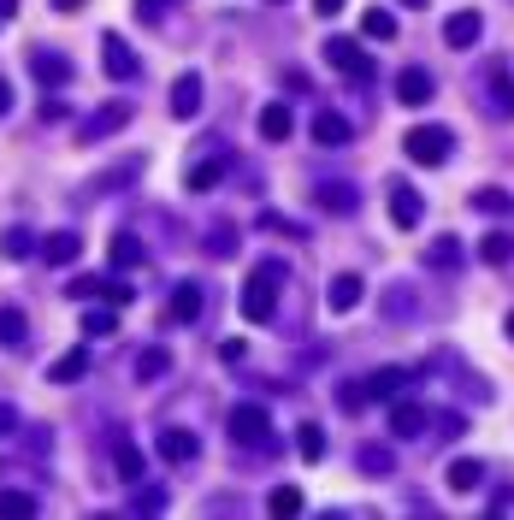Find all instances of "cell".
<instances>
[{"mask_svg": "<svg viewBox=\"0 0 514 520\" xmlns=\"http://www.w3.org/2000/svg\"><path fill=\"white\" fill-rule=\"evenodd\" d=\"M284 278H290V266H284V260H272V255L255 260V272H249V284H243V320H249V325H266V320H272Z\"/></svg>", "mask_w": 514, "mask_h": 520, "instance_id": "cell-1", "label": "cell"}, {"mask_svg": "<svg viewBox=\"0 0 514 520\" xmlns=\"http://www.w3.org/2000/svg\"><path fill=\"white\" fill-rule=\"evenodd\" d=\"M450 148H455V136L444 125H420V130H408V136H402V154H408L414 166H444V160H450Z\"/></svg>", "mask_w": 514, "mask_h": 520, "instance_id": "cell-2", "label": "cell"}, {"mask_svg": "<svg viewBox=\"0 0 514 520\" xmlns=\"http://www.w3.org/2000/svg\"><path fill=\"white\" fill-rule=\"evenodd\" d=\"M225 426H231V438H237L243 450L272 444V420H266V408H260V402H237V408L225 414Z\"/></svg>", "mask_w": 514, "mask_h": 520, "instance_id": "cell-3", "label": "cell"}, {"mask_svg": "<svg viewBox=\"0 0 514 520\" xmlns=\"http://www.w3.org/2000/svg\"><path fill=\"white\" fill-rule=\"evenodd\" d=\"M125 125H130V101H101V107L77 125V142H83V148H95V142H107L113 130H125Z\"/></svg>", "mask_w": 514, "mask_h": 520, "instance_id": "cell-4", "label": "cell"}, {"mask_svg": "<svg viewBox=\"0 0 514 520\" xmlns=\"http://www.w3.org/2000/svg\"><path fill=\"white\" fill-rule=\"evenodd\" d=\"M320 54H325V65H337L343 77H355V83L367 77V83H373V54H361V42H349V36H331Z\"/></svg>", "mask_w": 514, "mask_h": 520, "instance_id": "cell-5", "label": "cell"}, {"mask_svg": "<svg viewBox=\"0 0 514 520\" xmlns=\"http://www.w3.org/2000/svg\"><path fill=\"white\" fill-rule=\"evenodd\" d=\"M101 71H107L113 83H136V71H142L136 54H130V42L119 36V30H107V36H101Z\"/></svg>", "mask_w": 514, "mask_h": 520, "instance_id": "cell-6", "label": "cell"}, {"mask_svg": "<svg viewBox=\"0 0 514 520\" xmlns=\"http://www.w3.org/2000/svg\"><path fill=\"white\" fill-rule=\"evenodd\" d=\"M30 77H36V83H48V89H60V83L77 77V65L65 60L60 48H30Z\"/></svg>", "mask_w": 514, "mask_h": 520, "instance_id": "cell-7", "label": "cell"}, {"mask_svg": "<svg viewBox=\"0 0 514 520\" xmlns=\"http://www.w3.org/2000/svg\"><path fill=\"white\" fill-rule=\"evenodd\" d=\"M172 119L184 125V119H195L201 113V71H178V83H172Z\"/></svg>", "mask_w": 514, "mask_h": 520, "instance_id": "cell-8", "label": "cell"}, {"mask_svg": "<svg viewBox=\"0 0 514 520\" xmlns=\"http://www.w3.org/2000/svg\"><path fill=\"white\" fill-rule=\"evenodd\" d=\"M390 219H396V231H414V225L426 219V201H420V190L390 184Z\"/></svg>", "mask_w": 514, "mask_h": 520, "instance_id": "cell-9", "label": "cell"}, {"mask_svg": "<svg viewBox=\"0 0 514 520\" xmlns=\"http://www.w3.org/2000/svg\"><path fill=\"white\" fill-rule=\"evenodd\" d=\"M396 101H402V107H426V101H432V71H420V65L396 71Z\"/></svg>", "mask_w": 514, "mask_h": 520, "instance_id": "cell-10", "label": "cell"}, {"mask_svg": "<svg viewBox=\"0 0 514 520\" xmlns=\"http://www.w3.org/2000/svg\"><path fill=\"white\" fill-rule=\"evenodd\" d=\"M349 136H355V125H349L337 107H320V113H314V142H320V148H343Z\"/></svg>", "mask_w": 514, "mask_h": 520, "instance_id": "cell-11", "label": "cell"}, {"mask_svg": "<svg viewBox=\"0 0 514 520\" xmlns=\"http://www.w3.org/2000/svg\"><path fill=\"white\" fill-rule=\"evenodd\" d=\"M361 296H367V284H361L355 272H337V278L325 284V302H331L337 314H349V308H361Z\"/></svg>", "mask_w": 514, "mask_h": 520, "instance_id": "cell-12", "label": "cell"}, {"mask_svg": "<svg viewBox=\"0 0 514 520\" xmlns=\"http://www.w3.org/2000/svg\"><path fill=\"white\" fill-rule=\"evenodd\" d=\"M314 201H320L325 213H337V219L361 207V195H355V184H343V178H331V184H320V190H314Z\"/></svg>", "mask_w": 514, "mask_h": 520, "instance_id": "cell-13", "label": "cell"}, {"mask_svg": "<svg viewBox=\"0 0 514 520\" xmlns=\"http://www.w3.org/2000/svg\"><path fill=\"white\" fill-rule=\"evenodd\" d=\"M195 450H201V444H195V432H184V426H166V432H160V455H166L172 467H178V461H195Z\"/></svg>", "mask_w": 514, "mask_h": 520, "instance_id": "cell-14", "label": "cell"}, {"mask_svg": "<svg viewBox=\"0 0 514 520\" xmlns=\"http://www.w3.org/2000/svg\"><path fill=\"white\" fill-rule=\"evenodd\" d=\"M479 30H485V18H479V12H455L450 24H444V42H450V48H473V42H479Z\"/></svg>", "mask_w": 514, "mask_h": 520, "instance_id": "cell-15", "label": "cell"}, {"mask_svg": "<svg viewBox=\"0 0 514 520\" xmlns=\"http://www.w3.org/2000/svg\"><path fill=\"white\" fill-rule=\"evenodd\" d=\"M83 373H89V349H83V343H77V349H65L60 361L48 367V379H54V385H77Z\"/></svg>", "mask_w": 514, "mask_h": 520, "instance_id": "cell-16", "label": "cell"}, {"mask_svg": "<svg viewBox=\"0 0 514 520\" xmlns=\"http://www.w3.org/2000/svg\"><path fill=\"white\" fill-rule=\"evenodd\" d=\"M77 255H83V237H77V231H54V237H42V260H54V266H71Z\"/></svg>", "mask_w": 514, "mask_h": 520, "instance_id": "cell-17", "label": "cell"}, {"mask_svg": "<svg viewBox=\"0 0 514 520\" xmlns=\"http://www.w3.org/2000/svg\"><path fill=\"white\" fill-rule=\"evenodd\" d=\"M390 432H396V438H420V432H426V408H420V402H396V408H390Z\"/></svg>", "mask_w": 514, "mask_h": 520, "instance_id": "cell-18", "label": "cell"}, {"mask_svg": "<svg viewBox=\"0 0 514 520\" xmlns=\"http://www.w3.org/2000/svg\"><path fill=\"white\" fill-rule=\"evenodd\" d=\"M426 266L432 272H455L461 266V237H432L426 243Z\"/></svg>", "mask_w": 514, "mask_h": 520, "instance_id": "cell-19", "label": "cell"}, {"mask_svg": "<svg viewBox=\"0 0 514 520\" xmlns=\"http://www.w3.org/2000/svg\"><path fill=\"white\" fill-rule=\"evenodd\" d=\"M260 136H266V142H284V136H290V125H296V119H290V107H284V101H272V107H260Z\"/></svg>", "mask_w": 514, "mask_h": 520, "instance_id": "cell-20", "label": "cell"}, {"mask_svg": "<svg viewBox=\"0 0 514 520\" xmlns=\"http://www.w3.org/2000/svg\"><path fill=\"white\" fill-rule=\"evenodd\" d=\"M113 467H119L125 485H142V467H148V461H142V450H136L130 438H119V444H113Z\"/></svg>", "mask_w": 514, "mask_h": 520, "instance_id": "cell-21", "label": "cell"}, {"mask_svg": "<svg viewBox=\"0 0 514 520\" xmlns=\"http://www.w3.org/2000/svg\"><path fill=\"white\" fill-rule=\"evenodd\" d=\"M402 385H414V373H408V367H379V373L367 379V390H373V402H385V396H396Z\"/></svg>", "mask_w": 514, "mask_h": 520, "instance_id": "cell-22", "label": "cell"}, {"mask_svg": "<svg viewBox=\"0 0 514 520\" xmlns=\"http://www.w3.org/2000/svg\"><path fill=\"white\" fill-rule=\"evenodd\" d=\"M225 166H231V154L219 148L213 160H201V166H195V172H190V190H195V195H201V190H213V184L225 178Z\"/></svg>", "mask_w": 514, "mask_h": 520, "instance_id": "cell-23", "label": "cell"}, {"mask_svg": "<svg viewBox=\"0 0 514 520\" xmlns=\"http://www.w3.org/2000/svg\"><path fill=\"white\" fill-rule=\"evenodd\" d=\"M0 255L6 260H30L36 255V237H30L24 225H6V231H0Z\"/></svg>", "mask_w": 514, "mask_h": 520, "instance_id": "cell-24", "label": "cell"}, {"mask_svg": "<svg viewBox=\"0 0 514 520\" xmlns=\"http://www.w3.org/2000/svg\"><path fill=\"white\" fill-rule=\"evenodd\" d=\"M479 479H485L479 461H450V473H444V485H450L455 497H461V491H479Z\"/></svg>", "mask_w": 514, "mask_h": 520, "instance_id": "cell-25", "label": "cell"}, {"mask_svg": "<svg viewBox=\"0 0 514 520\" xmlns=\"http://www.w3.org/2000/svg\"><path fill=\"white\" fill-rule=\"evenodd\" d=\"M166 367H172V355L154 343V349H142V361H136V379H142V385H160V379H166Z\"/></svg>", "mask_w": 514, "mask_h": 520, "instance_id": "cell-26", "label": "cell"}, {"mask_svg": "<svg viewBox=\"0 0 514 520\" xmlns=\"http://www.w3.org/2000/svg\"><path fill=\"white\" fill-rule=\"evenodd\" d=\"M195 314H201V284H178V290H172V320L190 325Z\"/></svg>", "mask_w": 514, "mask_h": 520, "instance_id": "cell-27", "label": "cell"}, {"mask_svg": "<svg viewBox=\"0 0 514 520\" xmlns=\"http://www.w3.org/2000/svg\"><path fill=\"white\" fill-rule=\"evenodd\" d=\"M325 450H331V444H325V432L314 426V420L296 426V455H302V461H325Z\"/></svg>", "mask_w": 514, "mask_h": 520, "instance_id": "cell-28", "label": "cell"}, {"mask_svg": "<svg viewBox=\"0 0 514 520\" xmlns=\"http://www.w3.org/2000/svg\"><path fill=\"white\" fill-rule=\"evenodd\" d=\"M142 255H148V249H142L136 231H119V237H113V266H119V272H125V266H142Z\"/></svg>", "mask_w": 514, "mask_h": 520, "instance_id": "cell-29", "label": "cell"}, {"mask_svg": "<svg viewBox=\"0 0 514 520\" xmlns=\"http://www.w3.org/2000/svg\"><path fill=\"white\" fill-rule=\"evenodd\" d=\"M30 337V320H24V308H0V343L6 349H18Z\"/></svg>", "mask_w": 514, "mask_h": 520, "instance_id": "cell-30", "label": "cell"}, {"mask_svg": "<svg viewBox=\"0 0 514 520\" xmlns=\"http://www.w3.org/2000/svg\"><path fill=\"white\" fill-rule=\"evenodd\" d=\"M509 255H514L509 231H491V237H479V260H485V266H509Z\"/></svg>", "mask_w": 514, "mask_h": 520, "instance_id": "cell-31", "label": "cell"}, {"mask_svg": "<svg viewBox=\"0 0 514 520\" xmlns=\"http://www.w3.org/2000/svg\"><path fill=\"white\" fill-rule=\"evenodd\" d=\"M491 113H509L514 119V77L503 71V65L491 71Z\"/></svg>", "mask_w": 514, "mask_h": 520, "instance_id": "cell-32", "label": "cell"}, {"mask_svg": "<svg viewBox=\"0 0 514 520\" xmlns=\"http://www.w3.org/2000/svg\"><path fill=\"white\" fill-rule=\"evenodd\" d=\"M0 515H12V520H30V515H42V503H36L30 491H0Z\"/></svg>", "mask_w": 514, "mask_h": 520, "instance_id": "cell-33", "label": "cell"}, {"mask_svg": "<svg viewBox=\"0 0 514 520\" xmlns=\"http://www.w3.org/2000/svg\"><path fill=\"white\" fill-rule=\"evenodd\" d=\"M361 36H373V42H390V36H396V18H390L385 6H367V18H361Z\"/></svg>", "mask_w": 514, "mask_h": 520, "instance_id": "cell-34", "label": "cell"}, {"mask_svg": "<svg viewBox=\"0 0 514 520\" xmlns=\"http://www.w3.org/2000/svg\"><path fill=\"white\" fill-rule=\"evenodd\" d=\"M160 509H166V485H142L130 497V515H160Z\"/></svg>", "mask_w": 514, "mask_h": 520, "instance_id": "cell-35", "label": "cell"}, {"mask_svg": "<svg viewBox=\"0 0 514 520\" xmlns=\"http://www.w3.org/2000/svg\"><path fill=\"white\" fill-rule=\"evenodd\" d=\"M255 225H260V231H278V237H296V243L308 237V231H302L296 219H284V213H272V207H260V219H255Z\"/></svg>", "mask_w": 514, "mask_h": 520, "instance_id": "cell-36", "label": "cell"}, {"mask_svg": "<svg viewBox=\"0 0 514 520\" xmlns=\"http://www.w3.org/2000/svg\"><path fill=\"white\" fill-rule=\"evenodd\" d=\"M473 207H479V213H514V195L497 190V184H485V190L473 195Z\"/></svg>", "mask_w": 514, "mask_h": 520, "instance_id": "cell-37", "label": "cell"}, {"mask_svg": "<svg viewBox=\"0 0 514 520\" xmlns=\"http://www.w3.org/2000/svg\"><path fill=\"white\" fill-rule=\"evenodd\" d=\"M355 461H361V473H390V467H396V455H390L385 444H361Z\"/></svg>", "mask_w": 514, "mask_h": 520, "instance_id": "cell-38", "label": "cell"}, {"mask_svg": "<svg viewBox=\"0 0 514 520\" xmlns=\"http://www.w3.org/2000/svg\"><path fill=\"white\" fill-rule=\"evenodd\" d=\"M207 255L231 260V255H237V231H231V225H213V231H207Z\"/></svg>", "mask_w": 514, "mask_h": 520, "instance_id": "cell-39", "label": "cell"}, {"mask_svg": "<svg viewBox=\"0 0 514 520\" xmlns=\"http://www.w3.org/2000/svg\"><path fill=\"white\" fill-rule=\"evenodd\" d=\"M266 509H272V515H302V491H296V485H278V491L266 497Z\"/></svg>", "mask_w": 514, "mask_h": 520, "instance_id": "cell-40", "label": "cell"}, {"mask_svg": "<svg viewBox=\"0 0 514 520\" xmlns=\"http://www.w3.org/2000/svg\"><path fill=\"white\" fill-rule=\"evenodd\" d=\"M337 402H343V408H349V414H361V408H367V402H373V390H367V379H349V385L337 390Z\"/></svg>", "mask_w": 514, "mask_h": 520, "instance_id": "cell-41", "label": "cell"}, {"mask_svg": "<svg viewBox=\"0 0 514 520\" xmlns=\"http://www.w3.org/2000/svg\"><path fill=\"white\" fill-rule=\"evenodd\" d=\"M83 331H89V337H113V331H119L113 308H89V314H83Z\"/></svg>", "mask_w": 514, "mask_h": 520, "instance_id": "cell-42", "label": "cell"}, {"mask_svg": "<svg viewBox=\"0 0 514 520\" xmlns=\"http://www.w3.org/2000/svg\"><path fill=\"white\" fill-rule=\"evenodd\" d=\"M385 314H390V320H408V314H414V302H408V284H390V290H385Z\"/></svg>", "mask_w": 514, "mask_h": 520, "instance_id": "cell-43", "label": "cell"}, {"mask_svg": "<svg viewBox=\"0 0 514 520\" xmlns=\"http://www.w3.org/2000/svg\"><path fill=\"white\" fill-rule=\"evenodd\" d=\"M101 290H107L101 278H71V284H65V296H71V302H95Z\"/></svg>", "mask_w": 514, "mask_h": 520, "instance_id": "cell-44", "label": "cell"}, {"mask_svg": "<svg viewBox=\"0 0 514 520\" xmlns=\"http://www.w3.org/2000/svg\"><path fill=\"white\" fill-rule=\"evenodd\" d=\"M12 432H18V408H12V402H0V444H6Z\"/></svg>", "mask_w": 514, "mask_h": 520, "instance_id": "cell-45", "label": "cell"}, {"mask_svg": "<svg viewBox=\"0 0 514 520\" xmlns=\"http://www.w3.org/2000/svg\"><path fill=\"white\" fill-rule=\"evenodd\" d=\"M172 0H136V12H142V24H160V12H166Z\"/></svg>", "mask_w": 514, "mask_h": 520, "instance_id": "cell-46", "label": "cell"}, {"mask_svg": "<svg viewBox=\"0 0 514 520\" xmlns=\"http://www.w3.org/2000/svg\"><path fill=\"white\" fill-rule=\"evenodd\" d=\"M101 296H107V302H113V308H125V302H136V290H130V284H107V290H101Z\"/></svg>", "mask_w": 514, "mask_h": 520, "instance_id": "cell-47", "label": "cell"}, {"mask_svg": "<svg viewBox=\"0 0 514 520\" xmlns=\"http://www.w3.org/2000/svg\"><path fill=\"white\" fill-rule=\"evenodd\" d=\"M314 12H320V18H337V12H343V0H314Z\"/></svg>", "mask_w": 514, "mask_h": 520, "instance_id": "cell-48", "label": "cell"}, {"mask_svg": "<svg viewBox=\"0 0 514 520\" xmlns=\"http://www.w3.org/2000/svg\"><path fill=\"white\" fill-rule=\"evenodd\" d=\"M48 6H54V12H77V6H83V0H48Z\"/></svg>", "mask_w": 514, "mask_h": 520, "instance_id": "cell-49", "label": "cell"}, {"mask_svg": "<svg viewBox=\"0 0 514 520\" xmlns=\"http://www.w3.org/2000/svg\"><path fill=\"white\" fill-rule=\"evenodd\" d=\"M6 107H12V89H6V83H0V119H6Z\"/></svg>", "mask_w": 514, "mask_h": 520, "instance_id": "cell-50", "label": "cell"}, {"mask_svg": "<svg viewBox=\"0 0 514 520\" xmlns=\"http://www.w3.org/2000/svg\"><path fill=\"white\" fill-rule=\"evenodd\" d=\"M18 12V0H0V18H12Z\"/></svg>", "mask_w": 514, "mask_h": 520, "instance_id": "cell-51", "label": "cell"}, {"mask_svg": "<svg viewBox=\"0 0 514 520\" xmlns=\"http://www.w3.org/2000/svg\"><path fill=\"white\" fill-rule=\"evenodd\" d=\"M509 343H514V314H509Z\"/></svg>", "mask_w": 514, "mask_h": 520, "instance_id": "cell-52", "label": "cell"}, {"mask_svg": "<svg viewBox=\"0 0 514 520\" xmlns=\"http://www.w3.org/2000/svg\"><path fill=\"white\" fill-rule=\"evenodd\" d=\"M402 6H426V0H402Z\"/></svg>", "mask_w": 514, "mask_h": 520, "instance_id": "cell-53", "label": "cell"}]
</instances>
